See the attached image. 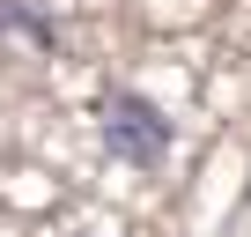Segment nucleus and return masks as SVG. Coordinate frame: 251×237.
Instances as JSON below:
<instances>
[{"mask_svg": "<svg viewBox=\"0 0 251 237\" xmlns=\"http://www.w3.org/2000/svg\"><path fill=\"white\" fill-rule=\"evenodd\" d=\"M96 134L111 148V163H133V171H155L170 156V118L141 96V89H111L103 111H96Z\"/></svg>", "mask_w": 251, "mask_h": 237, "instance_id": "obj_1", "label": "nucleus"}]
</instances>
